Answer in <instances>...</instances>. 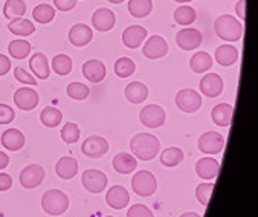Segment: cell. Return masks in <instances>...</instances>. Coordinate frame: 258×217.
Returning a JSON list of instances; mask_svg holds the SVG:
<instances>
[{"label":"cell","instance_id":"obj_26","mask_svg":"<svg viewBox=\"0 0 258 217\" xmlns=\"http://www.w3.org/2000/svg\"><path fill=\"white\" fill-rule=\"evenodd\" d=\"M124 93H125V98H127L130 102H133V104H141V102H144V101L147 99V96H148V89H147V86H145L144 83L133 81V83H130V84L125 87Z\"/></svg>","mask_w":258,"mask_h":217},{"label":"cell","instance_id":"obj_3","mask_svg":"<svg viewBox=\"0 0 258 217\" xmlns=\"http://www.w3.org/2000/svg\"><path fill=\"white\" fill-rule=\"evenodd\" d=\"M41 206L50 215H60L69 208V197L61 190H47L43 194Z\"/></svg>","mask_w":258,"mask_h":217},{"label":"cell","instance_id":"obj_20","mask_svg":"<svg viewBox=\"0 0 258 217\" xmlns=\"http://www.w3.org/2000/svg\"><path fill=\"white\" fill-rule=\"evenodd\" d=\"M83 75L90 83H99L106 77V66L99 60H89L83 65Z\"/></svg>","mask_w":258,"mask_h":217},{"label":"cell","instance_id":"obj_9","mask_svg":"<svg viewBox=\"0 0 258 217\" xmlns=\"http://www.w3.org/2000/svg\"><path fill=\"white\" fill-rule=\"evenodd\" d=\"M83 153L90 157V159H99L104 156L107 151H109V142L102 138V136H89L84 142H83V147H81Z\"/></svg>","mask_w":258,"mask_h":217},{"label":"cell","instance_id":"obj_34","mask_svg":"<svg viewBox=\"0 0 258 217\" xmlns=\"http://www.w3.org/2000/svg\"><path fill=\"white\" fill-rule=\"evenodd\" d=\"M197 19V14H196V10L188 7V5H183V7H179L176 11H174V22L180 26H188L191 23H194Z\"/></svg>","mask_w":258,"mask_h":217},{"label":"cell","instance_id":"obj_36","mask_svg":"<svg viewBox=\"0 0 258 217\" xmlns=\"http://www.w3.org/2000/svg\"><path fill=\"white\" fill-rule=\"evenodd\" d=\"M52 69L55 74L61 75V77H66L71 74L72 71V60L69 56H66V53H58V56H55L52 59Z\"/></svg>","mask_w":258,"mask_h":217},{"label":"cell","instance_id":"obj_32","mask_svg":"<svg viewBox=\"0 0 258 217\" xmlns=\"http://www.w3.org/2000/svg\"><path fill=\"white\" fill-rule=\"evenodd\" d=\"M8 52L10 56L16 60H23L28 57V53L31 52V44L28 40H13L8 44Z\"/></svg>","mask_w":258,"mask_h":217},{"label":"cell","instance_id":"obj_47","mask_svg":"<svg viewBox=\"0 0 258 217\" xmlns=\"http://www.w3.org/2000/svg\"><path fill=\"white\" fill-rule=\"evenodd\" d=\"M11 69V62L7 56H2L0 53V77L2 75H7Z\"/></svg>","mask_w":258,"mask_h":217},{"label":"cell","instance_id":"obj_2","mask_svg":"<svg viewBox=\"0 0 258 217\" xmlns=\"http://www.w3.org/2000/svg\"><path fill=\"white\" fill-rule=\"evenodd\" d=\"M214 31L219 38L226 41H238L243 34V25L234 16H220L214 22Z\"/></svg>","mask_w":258,"mask_h":217},{"label":"cell","instance_id":"obj_18","mask_svg":"<svg viewBox=\"0 0 258 217\" xmlns=\"http://www.w3.org/2000/svg\"><path fill=\"white\" fill-rule=\"evenodd\" d=\"M106 200H107V203H109L110 208H113V209H122V208H125L128 205L130 194H128V191L124 187L115 185V187H112L109 190V193L106 196Z\"/></svg>","mask_w":258,"mask_h":217},{"label":"cell","instance_id":"obj_31","mask_svg":"<svg viewBox=\"0 0 258 217\" xmlns=\"http://www.w3.org/2000/svg\"><path fill=\"white\" fill-rule=\"evenodd\" d=\"M151 10H153L151 0H130L128 2V11L136 19L147 17L151 13Z\"/></svg>","mask_w":258,"mask_h":217},{"label":"cell","instance_id":"obj_4","mask_svg":"<svg viewBox=\"0 0 258 217\" xmlns=\"http://www.w3.org/2000/svg\"><path fill=\"white\" fill-rule=\"evenodd\" d=\"M132 188L133 191L141 196V197H150L156 193L158 188V182L156 178L153 176V173L147 172V170H141L138 172L133 179H132Z\"/></svg>","mask_w":258,"mask_h":217},{"label":"cell","instance_id":"obj_12","mask_svg":"<svg viewBox=\"0 0 258 217\" xmlns=\"http://www.w3.org/2000/svg\"><path fill=\"white\" fill-rule=\"evenodd\" d=\"M44 179V170L38 164H31L25 167L20 173V184L23 188H35L38 187Z\"/></svg>","mask_w":258,"mask_h":217},{"label":"cell","instance_id":"obj_45","mask_svg":"<svg viewBox=\"0 0 258 217\" xmlns=\"http://www.w3.org/2000/svg\"><path fill=\"white\" fill-rule=\"evenodd\" d=\"M54 5L60 11H71L75 8L77 0H54Z\"/></svg>","mask_w":258,"mask_h":217},{"label":"cell","instance_id":"obj_35","mask_svg":"<svg viewBox=\"0 0 258 217\" xmlns=\"http://www.w3.org/2000/svg\"><path fill=\"white\" fill-rule=\"evenodd\" d=\"M32 17L35 22L41 23V25H46L49 22H52L54 17H55V10L47 5V4H41V5H37L32 11Z\"/></svg>","mask_w":258,"mask_h":217},{"label":"cell","instance_id":"obj_5","mask_svg":"<svg viewBox=\"0 0 258 217\" xmlns=\"http://www.w3.org/2000/svg\"><path fill=\"white\" fill-rule=\"evenodd\" d=\"M139 120L148 129H158L165 123V111L158 104L145 105L139 114Z\"/></svg>","mask_w":258,"mask_h":217},{"label":"cell","instance_id":"obj_40","mask_svg":"<svg viewBox=\"0 0 258 217\" xmlns=\"http://www.w3.org/2000/svg\"><path fill=\"white\" fill-rule=\"evenodd\" d=\"M61 138L66 144H74L80 139V129L77 124L74 123H68L64 124V127L61 129Z\"/></svg>","mask_w":258,"mask_h":217},{"label":"cell","instance_id":"obj_37","mask_svg":"<svg viewBox=\"0 0 258 217\" xmlns=\"http://www.w3.org/2000/svg\"><path fill=\"white\" fill-rule=\"evenodd\" d=\"M26 13V4L23 0H8L4 7V16L10 20L22 17Z\"/></svg>","mask_w":258,"mask_h":217},{"label":"cell","instance_id":"obj_14","mask_svg":"<svg viewBox=\"0 0 258 217\" xmlns=\"http://www.w3.org/2000/svg\"><path fill=\"white\" fill-rule=\"evenodd\" d=\"M223 90V80L219 74H208L200 81V92L208 98H217Z\"/></svg>","mask_w":258,"mask_h":217},{"label":"cell","instance_id":"obj_51","mask_svg":"<svg viewBox=\"0 0 258 217\" xmlns=\"http://www.w3.org/2000/svg\"><path fill=\"white\" fill-rule=\"evenodd\" d=\"M107 2H110V4H122V2H125V0H107Z\"/></svg>","mask_w":258,"mask_h":217},{"label":"cell","instance_id":"obj_16","mask_svg":"<svg viewBox=\"0 0 258 217\" xmlns=\"http://www.w3.org/2000/svg\"><path fill=\"white\" fill-rule=\"evenodd\" d=\"M92 38H93L92 29L84 23H78V25L72 26L69 31V41L77 47H83V46L89 44L92 41Z\"/></svg>","mask_w":258,"mask_h":217},{"label":"cell","instance_id":"obj_44","mask_svg":"<svg viewBox=\"0 0 258 217\" xmlns=\"http://www.w3.org/2000/svg\"><path fill=\"white\" fill-rule=\"evenodd\" d=\"M16 118V112L7 104H0V124H10Z\"/></svg>","mask_w":258,"mask_h":217},{"label":"cell","instance_id":"obj_48","mask_svg":"<svg viewBox=\"0 0 258 217\" xmlns=\"http://www.w3.org/2000/svg\"><path fill=\"white\" fill-rule=\"evenodd\" d=\"M244 7H246V0H240V2L235 5V13H237V16L243 20L244 19Z\"/></svg>","mask_w":258,"mask_h":217},{"label":"cell","instance_id":"obj_21","mask_svg":"<svg viewBox=\"0 0 258 217\" xmlns=\"http://www.w3.org/2000/svg\"><path fill=\"white\" fill-rule=\"evenodd\" d=\"M29 68H31L32 74H34L37 78H40V80H46V78H49V75H50L49 62H47V59H46L44 53H41V52H37V53H34V56L31 57V60H29Z\"/></svg>","mask_w":258,"mask_h":217},{"label":"cell","instance_id":"obj_8","mask_svg":"<svg viewBox=\"0 0 258 217\" xmlns=\"http://www.w3.org/2000/svg\"><path fill=\"white\" fill-rule=\"evenodd\" d=\"M144 56L150 60H158L167 56L168 52V43L165 41V38H162L161 35H151L145 44H144Z\"/></svg>","mask_w":258,"mask_h":217},{"label":"cell","instance_id":"obj_52","mask_svg":"<svg viewBox=\"0 0 258 217\" xmlns=\"http://www.w3.org/2000/svg\"><path fill=\"white\" fill-rule=\"evenodd\" d=\"M177 4H188V2H192V0H174Z\"/></svg>","mask_w":258,"mask_h":217},{"label":"cell","instance_id":"obj_46","mask_svg":"<svg viewBox=\"0 0 258 217\" xmlns=\"http://www.w3.org/2000/svg\"><path fill=\"white\" fill-rule=\"evenodd\" d=\"M13 187V178L7 173H0V191H8Z\"/></svg>","mask_w":258,"mask_h":217},{"label":"cell","instance_id":"obj_6","mask_svg":"<svg viewBox=\"0 0 258 217\" xmlns=\"http://www.w3.org/2000/svg\"><path fill=\"white\" fill-rule=\"evenodd\" d=\"M176 105L182 112L194 114L202 105V96L199 95V92L192 89H182L176 95Z\"/></svg>","mask_w":258,"mask_h":217},{"label":"cell","instance_id":"obj_1","mask_svg":"<svg viewBox=\"0 0 258 217\" xmlns=\"http://www.w3.org/2000/svg\"><path fill=\"white\" fill-rule=\"evenodd\" d=\"M130 150L139 160H151L161 150L159 139L150 133H138L130 141Z\"/></svg>","mask_w":258,"mask_h":217},{"label":"cell","instance_id":"obj_23","mask_svg":"<svg viewBox=\"0 0 258 217\" xmlns=\"http://www.w3.org/2000/svg\"><path fill=\"white\" fill-rule=\"evenodd\" d=\"M216 60L220 66H232L238 60V49L231 44H222L216 50Z\"/></svg>","mask_w":258,"mask_h":217},{"label":"cell","instance_id":"obj_17","mask_svg":"<svg viewBox=\"0 0 258 217\" xmlns=\"http://www.w3.org/2000/svg\"><path fill=\"white\" fill-rule=\"evenodd\" d=\"M145 38H147V29L138 25L128 26L122 32V43L130 49H138Z\"/></svg>","mask_w":258,"mask_h":217},{"label":"cell","instance_id":"obj_10","mask_svg":"<svg viewBox=\"0 0 258 217\" xmlns=\"http://www.w3.org/2000/svg\"><path fill=\"white\" fill-rule=\"evenodd\" d=\"M81 182L89 193H101L107 185V176L99 170H86L83 173Z\"/></svg>","mask_w":258,"mask_h":217},{"label":"cell","instance_id":"obj_42","mask_svg":"<svg viewBox=\"0 0 258 217\" xmlns=\"http://www.w3.org/2000/svg\"><path fill=\"white\" fill-rule=\"evenodd\" d=\"M127 217H154V215H153V211L147 205L136 203L128 209Z\"/></svg>","mask_w":258,"mask_h":217},{"label":"cell","instance_id":"obj_49","mask_svg":"<svg viewBox=\"0 0 258 217\" xmlns=\"http://www.w3.org/2000/svg\"><path fill=\"white\" fill-rule=\"evenodd\" d=\"M8 164H10V157L4 151H0V170H4Z\"/></svg>","mask_w":258,"mask_h":217},{"label":"cell","instance_id":"obj_53","mask_svg":"<svg viewBox=\"0 0 258 217\" xmlns=\"http://www.w3.org/2000/svg\"><path fill=\"white\" fill-rule=\"evenodd\" d=\"M107 217H112V215H107Z\"/></svg>","mask_w":258,"mask_h":217},{"label":"cell","instance_id":"obj_15","mask_svg":"<svg viewBox=\"0 0 258 217\" xmlns=\"http://www.w3.org/2000/svg\"><path fill=\"white\" fill-rule=\"evenodd\" d=\"M115 22H116V17H115L113 11H110L109 8H99L92 16V25L99 32L110 31L115 26Z\"/></svg>","mask_w":258,"mask_h":217},{"label":"cell","instance_id":"obj_7","mask_svg":"<svg viewBox=\"0 0 258 217\" xmlns=\"http://www.w3.org/2000/svg\"><path fill=\"white\" fill-rule=\"evenodd\" d=\"M223 145H225V138L219 132H206L197 141L199 150L202 153H206V154H217V153H220Z\"/></svg>","mask_w":258,"mask_h":217},{"label":"cell","instance_id":"obj_13","mask_svg":"<svg viewBox=\"0 0 258 217\" xmlns=\"http://www.w3.org/2000/svg\"><path fill=\"white\" fill-rule=\"evenodd\" d=\"M14 102L20 111L29 112L38 104V93L31 87H20L14 93Z\"/></svg>","mask_w":258,"mask_h":217},{"label":"cell","instance_id":"obj_50","mask_svg":"<svg viewBox=\"0 0 258 217\" xmlns=\"http://www.w3.org/2000/svg\"><path fill=\"white\" fill-rule=\"evenodd\" d=\"M180 217H202V215H199L197 212H191V211H189V212H183Z\"/></svg>","mask_w":258,"mask_h":217},{"label":"cell","instance_id":"obj_39","mask_svg":"<svg viewBox=\"0 0 258 217\" xmlns=\"http://www.w3.org/2000/svg\"><path fill=\"white\" fill-rule=\"evenodd\" d=\"M90 90L86 84L83 83H71L68 86V95L72 98V99H77V101H81V99H86L89 96Z\"/></svg>","mask_w":258,"mask_h":217},{"label":"cell","instance_id":"obj_29","mask_svg":"<svg viewBox=\"0 0 258 217\" xmlns=\"http://www.w3.org/2000/svg\"><path fill=\"white\" fill-rule=\"evenodd\" d=\"M8 29L14 34V35H20V37H28L31 34H34L35 26L32 22H29L28 19H22V17H16L10 22Z\"/></svg>","mask_w":258,"mask_h":217},{"label":"cell","instance_id":"obj_33","mask_svg":"<svg viewBox=\"0 0 258 217\" xmlns=\"http://www.w3.org/2000/svg\"><path fill=\"white\" fill-rule=\"evenodd\" d=\"M183 160V151L177 147L165 148L161 154V162L165 167H176Z\"/></svg>","mask_w":258,"mask_h":217},{"label":"cell","instance_id":"obj_25","mask_svg":"<svg viewBox=\"0 0 258 217\" xmlns=\"http://www.w3.org/2000/svg\"><path fill=\"white\" fill-rule=\"evenodd\" d=\"M55 172L61 179H72L77 172H78V162L77 159H74L72 156H64L61 157L57 166H55Z\"/></svg>","mask_w":258,"mask_h":217},{"label":"cell","instance_id":"obj_11","mask_svg":"<svg viewBox=\"0 0 258 217\" xmlns=\"http://www.w3.org/2000/svg\"><path fill=\"white\" fill-rule=\"evenodd\" d=\"M176 43L182 50H192L202 44V32L194 28H185L177 32Z\"/></svg>","mask_w":258,"mask_h":217},{"label":"cell","instance_id":"obj_27","mask_svg":"<svg viewBox=\"0 0 258 217\" xmlns=\"http://www.w3.org/2000/svg\"><path fill=\"white\" fill-rule=\"evenodd\" d=\"M2 144H4L5 148H8L11 151H17V150L23 148V145H25V136L17 129H8L2 135Z\"/></svg>","mask_w":258,"mask_h":217},{"label":"cell","instance_id":"obj_41","mask_svg":"<svg viewBox=\"0 0 258 217\" xmlns=\"http://www.w3.org/2000/svg\"><path fill=\"white\" fill-rule=\"evenodd\" d=\"M213 188H214L213 184H200L196 188V197H197V200L202 205L206 206V205L210 203V199H211V194H213Z\"/></svg>","mask_w":258,"mask_h":217},{"label":"cell","instance_id":"obj_24","mask_svg":"<svg viewBox=\"0 0 258 217\" xmlns=\"http://www.w3.org/2000/svg\"><path fill=\"white\" fill-rule=\"evenodd\" d=\"M232 112H234V107L231 104H217L213 108L211 118H213L214 124H217L220 127H228L232 120Z\"/></svg>","mask_w":258,"mask_h":217},{"label":"cell","instance_id":"obj_38","mask_svg":"<svg viewBox=\"0 0 258 217\" xmlns=\"http://www.w3.org/2000/svg\"><path fill=\"white\" fill-rule=\"evenodd\" d=\"M136 71V66L133 63V60L130 59H125V57H121L116 60L115 63V74L119 77V78H127L130 75H133Z\"/></svg>","mask_w":258,"mask_h":217},{"label":"cell","instance_id":"obj_30","mask_svg":"<svg viewBox=\"0 0 258 217\" xmlns=\"http://www.w3.org/2000/svg\"><path fill=\"white\" fill-rule=\"evenodd\" d=\"M61 120H63V115L58 108L52 107V105H47L43 108V112L40 114V121L46 126V127H57L61 124Z\"/></svg>","mask_w":258,"mask_h":217},{"label":"cell","instance_id":"obj_43","mask_svg":"<svg viewBox=\"0 0 258 217\" xmlns=\"http://www.w3.org/2000/svg\"><path fill=\"white\" fill-rule=\"evenodd\" d=\"M14 77L22 84H29V86H35L37 84V80L32 75H29L28 71H25L23 68H16L14 69Z\"/></svg>","mask_w":258,"mask_h":217},{"label":"cell","instance_id":"obj_28","mask_svg":"<svg viewBox=\"0 0 258 217\" xmlns=\"http://www.w3.org/2000/svg\"><path fill=\"white\" fill-rule=\"evenodd\" d=\"M211 66H213V59L208 52H197L189 60V68L196 74L208 72L211 69Z\"/></svg>","mask_w":258,"mask_h":217},{"label":"cell","instance_id":"obj_22","mask_svg":"<svg viewBox=\"0 0 258 217\" xmlns=\"http://www.w3.org/2000/svg\"><path fill=\"white\" fill-rule=\"evenodd\" d=\"M113 169L121 173V175H128V173H133L136 170V166H138V160L135 156L128 154V153H118L113 160Z\"/></svg>","mask_w":258,"mask_h":217},{"label":"cell","instance_id":"obj_19","mask_svg":"<svg viewBox=\"0 0 258 217\" xmlns=\"http://www.w3.org/2000/svg\"><path fill=\"white\" fill-rule=\"evenodd\" d=\"M220 164L213 157H202L196 162V173L202 179H214L219 173Z\"/></svg>","mask_w":258,"mask_h":217}]
</instances>
